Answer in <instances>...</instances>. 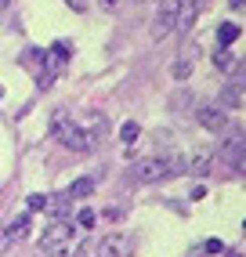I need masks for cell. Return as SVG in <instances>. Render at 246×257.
Segmentation results:
<instances>
[{
  "mask_svg": "<svg viewBox=\"0 0 246 257\" xmlns=\"http://www.w3.org/2000/svg\"><path fill=\"white\" fill-rule=\"evenodd\" d=\"M65 4L73 8V11H87V0H65Z\"/></svg>",
  "mask_w": 246,
  "mask_h": 257,
  "instance_id": "22",
  "label": "cell"
},
{
  "mask_svg": "<svg viewBox=\"0 0 246 257\" xmlns=\"http://www.w3.org/2000/svg\"><path fill=\"white\" fill-rule=\"evenodd\" d=\"M131 253H134V239L131 235H105L94 246V257H131Z\"/></svg>",
  "mask_w": 246,
  "mask_h": 257,
  "instance_id": "6",
  "label": "cell"
},
{
  "mask_svg": "<svg viewBox=\"0 0 246 257\" xmlns=\"http://www.w3.org/2000/svg\"><path fill=\"white\" fill-rule=\"evenodd\" d=\"M51 138L62 142L69 152H91L94 149V138L87 134L83 119H76L69 109H55V116H51Z\"/></svg>",
  "mask_w": 246,
  "mask_h": 257,
  "instance_id": "2",
  "label": "cell"
},
{
  "mask_svg": "<svg viewBox=\"0 0 246 257\" xmlns=\"http://www.w3.org/2000/svg\"><path fill=\"white\" fill-rule=\"evenodd\" d=\"M167 174H174V167H170V160H160V156L138 160V163L131 167V178H134L138 185H152V181H163Z\"/></svg>",
  "mask_w": 246,
  "mask_h": 257,
  "instance_id": "3",
  "label": "cell"
},
{
  "mask_svg": "<svg viewBox=\"0 0 246 257\" xmlns=\"http://www.w3.org/2000/svg\"><path fill=\"white\" fill-rule=\"evenodd\" d=\"M119 138H123V142H134V138H138V123H123Z\"/></svg>",
  "mask_w": 246,
  "mask_h": 257,
  "instance_id": "19",
  "label": "cell"
},
{
  "mask_svg": "<svg viewBox=\"0 0 246 257\" xmlns=\"http://www.w3.org/2000/svg\"><path fill=\"white\" fill-rule=\"evenodd\" d=\"M242 94H246V87H242V80H235V83H228V91L221 94V105H224V109H239V105H242Z\"/></svg>",
  "mask_w": 246,
  "mask_h": 257,
  "instance_id": "10",
  "label": "cell"
},
{
  "mask_svg": "<svg viewBox=\"0 0 246 257\" xmlns=\"http://www.w3.org/2000/svg\"><path fill=\"white\" fill-rule=\"evenodd\" d=\"M94 192V181L91 178H80V181H73V185H69V199H83V196H91Z\"/></svg>",
  "mask_w": 246,
  "mask_h": 257,
  "instance_id": "12",
  "label": "cell"
},
{
  "mask_svg": "<svg viewBox=\"0 0 246 257\" xmlns=\"http://www.w3.org/2000/svg\"><path fill=\"white\" fill-rule=\"evenodd\" d=\"M55 257H87V246H83V239H76V235H73V239H69V243H65V246H62Z\"/></svg>",
  "mask_w": 246,
  "mask_h": 257,
  "instance_id": "14",
  "label": "cell"
},
{
  "mask_svg": "<svg viewBox=\"0 0 246 257\" xmlns=\"http://www.w3.org/2000/svg\"><path fill=\"white\" fill-rule=\"evenodd\" d=\"M239 33H242V29H239L235 22H224V26L217 29V44H221V47H228V44H235V40H239Z\"/></svg>",
  "mask_w": 246,
  "mask_h": 257,
  "instance_id": "13",
  "label": "cell"
},
{
  "mask_svg": "<svg viewBox=\"0 0 246 257\" xmlns=\"http://www.w3.org/2000/svg\"><path fill=\"white\" fill-rule=\"evenodd\" d=\"M0 8H8V0H0Z\"/></svg>",
  "mask_w": 246,
  "mask_h": 257,
  "instance_id": "25",
  "label": "cell"
},
{
  "mask_svg": "<svg viewBox=\"0 0 246 257\" xmlns=\"http://www.w3.org/2000/svg\"><path fill=\"white\" fill-rule=\"evenodd\" d=\"M73 235H76V228L69 225V221H51L47 232H44V239H40V250L55 257V253H58V250L69 243V239H73Z\"/></svg>",
  "mask_w": 246,
  "mask_h": 257,
  "instance_id": "4",
  "label": "cell"
},
{
  "mask_svg": "<svg viewBox=\"0 0 246 257\" xmlns=\"http://www.w3.org/2000/svg\"><path fill=\"white\" fill-rule=\"evenodd\" d=\"M203 8H206V0H178V29L188 33L196 26V19L203 15Z\"/></svg>",
  "mask_w": 246,
  "mask_h": 257,
  "instance_id": "8",
  "label": "cell"
},
{
  "mask_svg": "<svg viewBox=\"0 0 246 257\" xmlns=\"http://www.w3.org/2000/svg\"><path fill=\"white\" fill-rule=\"evenodd\" d=\"M196 119H199V127H206V131H224L228 127V109L221 105V101H206V105L196 109Z\"/></svg>",
  "mask_w": 246,
  "mask_h": 257,
  "instance_id": "7",
  "label": "cell"
},
{
  "mask_svg": "<svg viewBox=\"0 0 246 257\" xmlns=\"http://www.w3.org/2000/svg\"><path fill=\"white\" fill-rule=\"evenodd\" d=\"M214 65H217V69H235V58H232V51H228V47H221L217 51V55H214Z\"/></svg>",
  "mask_w": 246,
  "mask_h": 257,
  "instance_id": "16",
  "label": "cell"
},
{
  "mask_svg": "<svg viewBox=\"0 0 246 257\" xmlns=\"http://www.w3.org/2000/svg\"><path fill=\"white\" fill-rule=\"evenodd\" d=\"M210 163H214V149H210V145H196L192 156H188V174H196V178L210 174Z\"/></svg>",
  "mask_w": 246,
  "mask_h": 257,
  "instance_id": "9",
  "label": "cell"
},
{
  "mask_svg": "<svg viewBox=\"0 0 246 257\" xmlns=\"http://www.w3.org/2000/svg\"><path fill=\"white\" fill-rule=\"evenodd\" d=\"M0 101H4V83H0Z\"/></svg>",
  "mask_w": 246,
  "mask_h": 257,
  "instance_id": "24",
  "label": "cell"
},
{
  "mask_svg": "<svg viewBox=\"0 0 246 257\" xmlns=\"http://www.w3.org/2000/svg\"><path fill=\"white\" fill-rule=\"evenodd\" d=\"M11 246H15V239H11V232H8V225H4V228H0V253H8Z\"/></svg>",
  "mask_w": 246,
  "mask_h": 257,
  "instance_id": "17",
  "label": "cell"
},
{
  "mask_svg": "<svg viewBox=\"0 0 246 257\" xmlns=\"http://www.w3.org/2000/svg\"><path fill=\"white\" fill-rule=\"evenodd\" d=\"M76 225H80V228H91V225H94V210H80Z\"/></svg>",
  "mask_w": 246,
  "mask_h": 257,
  "instance_id": "20",
  "label": "cell"
},
{
  "mask_svg": "<svg viewBox=\"0 0 246 257\" xmlns=\"http://www.w3.org/2000/svg\"><path fill=\"white\" fill-rule=\"evenodd\" d=\"M170 33H178V0H163L160 15H156V22H152V37L156 40L170 37Z\"/></svg>",
  "mask_w": 246,
  "mask_h": 257,
  "instance_id": "5",
  "label": "cell"
},
{
  "mask_svg": "<svg viewBox=\"0 0 246 257\" xmlns=\"http://www.w3.org/2000/svg\"><path fill=\"white\" fill-rule=\"evenodd\" d=\"M69 40H58V44H51L47 51L44 47H26L22 51V58H19V65L26 73H33V80H37V87H51L58 76H62V69L69 65Z\"/></svg>",
  "mask_w": 246,
  "mask_h": 257,
  "instance_id": "1",
  "label": "cell"
},
{
  "mask_svg": "<svg viewBox=\"0 0 246 257\" xmlns=\"http://www.w3.org/2000/svg\"><path fill=\"white\" fill-rule=\"evenodd\" d=\"M44 207H47V196L33 192V196H29V214H33V210H44Z\"/></svg>",
  "mask_w": 246,
  "mask_h": 257,
  "instance_id": "18",
  "label": "cell"
},
{
  "mask_svg": "<svg viewBox=\"0 0 246 257\" xmlns=\"http://www.w3.org/2000/svg\"><path fill=\"white\" fill-rule=\"evenodd\" d=\"M8 232H11V239H15V243H19V239H26V235H29V210H26V214H19V217L11 221V225H8Z\"/></svg>",
  "mask_w": 246,
  "mask_h": 257,
  "instance_id": "11",
  "label": "cell"
},
{
  "mask_svg": "<svg viewBox=\"0 0 246 257\" xmlns=\"http://www.w3.org/2000/svg\"><path fill=\"white\" fill-rule=\"evenodd\" d=\"M203 250H206V253H221V250H224V243H221V239H206Z\"/></svg>",
  "mask_w": 246,
  "mask_h": 257,
  "instance_id": "21",
  "label": "cell"
},
{
  "mask_svg": "<svg viewBox=\"0 0 246 257\" xmlns=\"http://www.w3.org/2000/svg\"><path fill=\"white\" fill-rule=\"evenodd\" d=\"M116 4H119V0H101V8H105V11H112Z\"/></svg>",
  "mask_w": 246,
  "mask_h": 257,
  "instance_id": "23",
  "label": "cell"
},
{
  "mask_svg": "<svg viewBox=\"0 0 246 257\" xmlns=\"http://www.w3.org/2000/svg\"><path fill=\"white\" fill-rule=\"evenodd\" d=\"M47 207L55 210L58 221H65V214H69V196H65V192H62V196H51V199H47Z\"/></svg>",
  "mask_w": 246,
  "mask_h": 257,
  "instance_id": "15",
  "label": "cell"
}]
</instances>
